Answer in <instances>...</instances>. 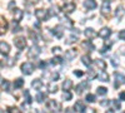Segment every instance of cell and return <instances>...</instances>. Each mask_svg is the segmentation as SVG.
I'll return each mask as SVG.
<instances>
[{
  "instance_id": "cell-1",
  "label": "cell",
  "mask_w": 125,
  "mask_h": 113,
  "mask_svg": "<svg viewBox=\"0 0 125 113\" xmlns=\"http://www.w3.org/2000/svg\"><path fill=\"white\" fill-rule=\"evenodd\" d=\"M21 72H23L25 75H30L34 72V64L33 63H29V62H25V63L21 64Z\"/></svg>"
},
{
  "instance_id": "cell-2",
  "label": "cell",
  "mask_w": 125,
  "mask_h": 113,
  "mask_svg": "<svg viewBox=\"0 0 125 113\" xmlns=\"http://www.w3.org/2000/svg\"><path fill=\"white\" fill-rule=\"evenodd\" d=\"M40 54V48L38 45H34V47H31L29 49V52H28V58L29 59H36Z\"/></svg>"
},
{
  "instance_id": "cell-3",
  "label": "cell",
  "mask_w": 125,
  "mask_h": 113,
  "mask_svg": "<svg viewBox=\"0 0 125 113\" xmlns=\"http://www.w3.org/2000/svg\"><path fill=\"white\" fill-rule=\"evenodd\" d=\"M14 44H15V47H16L19 50H23V49L26 47V40H25L24 37H16V38L14 39Z\"/></svg>"
},
{
  "instance_id": "cell-4",
  "label": "cell",
  "mask_w": 125,
  "mask_h": 113,
  "mask_svg": "<svg viewBox=\"0 0 125 113\" xmlns=\"http://www.w3.org/2000/svg\"><path fill=\"white\" fill-rule=\"evenodd\" d=\"M35 16H36V19H39V20H40V22L48 20V18H49L48 13L45 12L44 9H36V10H35Z\"/></svg>"
},
{
  "instance_id": "cell-5",
  "label": "cell",
  "mask_w": 125,
  "mask_h": 113,
  "mask_svg": "<svg viewBox=\"0 0 125 113\" xmlns=\"http://www.w3.org/2000/svg\"><path fill=\"white\" fill-rule=\"evenodd\" d=\"M114 77H115V82H114V87H115V89H118L121 84L125 83V77L120 73H115L114 74Z\"/></svg>"
},
{
  "instance_id": "cell-6",
  "label": "cell",
  "mask_w": 125,
  "mask_h": 113,
  "mask_svg": "<svg viewBox=\"0 0 125 113\" xmlns=\"http://www.w3.org/2000/svg\"><path fill=\"white\" fill-rule=\"evenodd\" d=\"M46 107H48V109L53 111V112H58V111H59V108H60V104L58 103V102H56L55 99H50V100H48Z\"/></svg>"
},
{
  "instance_id": "cell-7",
  "label": "cell",
  "mask_w": 125,
  "mask_h": 113,
  "mask_svg": "<svg viewBox=\"0 0 125 113\" xmlns=\"http://www.w3.org/2000/svg\"><path fill=\"white\" fill-rule=\"evenodd\" d=\"M6 30H8V22L3 15H0V35H4Z\"/></svg>"
},
{
  "instance_id": "cell-8",
  "label": "cell",
  "mask_w": 125,
  "mask_h": 113,
  "mask_svg": "<svg viewBox=\"0 0 125 113\" xmlns=\"http://www.w3.org/2000/svg\"><path fill=\"white\" fill-rule=\"evenodd\" d=\"M0 53L3 55H8L10 53V45L5 42H0Z\"/></svg>"
},
{
  "instance_id": "cell-9",
  "label": "cell",
  "mask_w": 125,
  "mask_h": 113,
  "mask_svg": "<svg viewBox=\"0 0 125 113\" xmlns=\"http://www.w3.org/2000/svg\"><path fill=\"white\" fill-rule=\"evenodd\" d=\"M110 1L109 0H106V1H104L103 5H101V14L103 15H109L110 14Z\"/></svg>"
},
{
  "instance_id": "cell-10",
  "label": "cell",
  "mask_w": 125,
  "mask_h": 113,
  "mask_svg": "<svg viewBox=\"0 0 125 113\" xmlns=\"http://www.w3.org/2000/svg\"><path fill=\"white\" fill-rule=\"evenodd\" d=\"M51 32H53V34H54L58 39H61V38H62V34H64V29H62L61 25H56L53 30H51Z\"/></svg>"
},
{
  "instance_id": "cell-11",
  "label": "cell",
  "mask_w": 125,
  "mask_h": 113,
  "mask_svg": "<svg viewBox=\"0 0 125 113\" xmlns=\"http://www.w3.org/2000/svg\"><path fill=\"white\" fill-rule=\"evenodd\" d=\"M110 34H111V30L109 29V28H103V29H100V32H99V37L100 38H103V39H108L109 37H110Z\"/></svg>"
},
{
  "instance_id": "cell-12",
  "label": "cell",
  "mask_w": 125,
  "mask_h": 113,
  "mask_svg": "<svg viewBox=\"0 0 125 113\" xmlns=\"http://www.w3.org/2000/svg\"><path fill=\"white\" fill-rule=\"evenodd\" d=\"M75 4L74 3H68V4H65L64 6H62V10H64V13H66V14H70V13H73L75 10Z\"/></svg>"
},
{
  "instance_id": "cell-13",
  "label": "cell",
  "mask_w": 125,
  "mask_h": 113,
  "mask_svg": "<svg viewBox=\"0 0 125 113\" xmlns=\"http://www.w3.org/2000/svg\"><path fill=\"white\" fill-rule=\"evenodd\" d=\"M86 87H89V83H86V82H81L80 84H78V86L75 87L76 94H81V93H83V90H84Z\"/></svg>"
},
{
  "instance_id": "cell-14",
  "label": "cell",
  "mask_w": 125,
  "mask_h": 113,
  "mask_svg": "<svg viewBox=\"0 0 125 113\" xmlns=\"http://www.w3.org/2000/svg\"><path fill=\"white\" fill-rule=\"evenodd\" d=\"M23 15H24V12L21 9H15L14 10V20H15V22L19 23L20 20L23 19Z\"/></svg>"
},
{
  "instance_id": "cell-15",
  "label": "cell",
  "mask_w": 125,
  "mask_h": 113,
  "mask_svg": "<svg viewBox=\"0 0 125 113\" xmlns=\"http://www.w3.org/2000/svg\"><path fill=\"white\" fill-rule=\"evenodd\" d=\"M74 109L79 113H83V111L85 109V104H84V102L83 100H78L75 102V104H74Z\"/></svg>"
},
{
  "instance_id": "cell-16",
  "label": "cell",
  "mask_w": 125,
  "mask_h": 113,
  "mask_svg": "<svg viewBox=\"0 0 125 113\" xmlns=\"http://www.w3.org/2000/svg\"><path fill=\"white\" fill-rule=\"evenodd\" d=\"M84 6H85L88 10H93V9H95L98 5H96V1H95V0H85Z\"/></svg>"
},
{
  "instance_id": "cell-17",
  "label": "cell",
  "mask_w": 125,
  "mask_h": 113,
  "mask_svg": "<svg viewBox=\"0 0 125 113\" xmlns=\"http://www.w3.org/2000/svg\"><path fill=\"white\" fill-rule=\"evenodd\" d=\"M84 34H85V37L90 40V39H93V38H95L98 34L94 32V29H91V28H86L85 29V32H84Z\"/></svg>"
},
{
  "instance_id": "cell-18",
  "label": "cell",
  "mask_w": 125,
  "mask_h": 113,
  "mask_svg": "<svg viewBox=\"0 0 125 113\" xmlns=\"http://www.w3.org/2000/svg\"><path fill=\"white\" fill-rule=\"evenodd\" d=\"M75 57H76V50H74V49H69L65 52V58L68 60H73Z\"/></svg>"
},
{
  "instance_id": "cell-19",
  "label": "cell",
  "mask_w": 125,
  "mask_h": 113,
  "mask_svg": "<svg viewBox=\"0 0 125 113\" xmlns=\"http://www.w3.org/2000/svg\"><path fill=\"white\" fill-rule=\"evenodd\" d=\"M61 20V23L65 25V28H69V29H73V25H74V23H73V20H70L69 18H66V16H64L62 19H60Z\"/></svg>"
},
{
  "instance_id": "cell-20",
  "label": "cell",
  "mask_w": 125,
  "mask_h": 113,
  "mask_svg": "<svg viewBox=\"0 0 125 113\" xmlns=\"http://www.w3.org/2000/svg\"><path fill=\"white\" fill-rule=\"evenodd\" d=\"M31 87H33L34 89H36V90H39L41 87H43V80H41V79L33 80V82H31Z\"/></svg>"
},
{
  "instance_id": "cell-21",
  "label": "cell",
  "mask_w": 125,
  "mask_h": 113,
  "mask_svg": "<svg viewBox=\"0 0 125 113\" xmlns=\"http://www.w3.org/2000/svg\"><path fill=\"white\" fill-rule=\"evenodd\" d=\"M95 64L99 69L104 70V69H106V63H105V60H103V59H96L95 60Z\"/></svg>"
},
{
  "instance_id": "cell-22",
  "label": "cell",
  "mask_w": 125,
  "mask_h": 113,
  "mask_svg": "<svg viewBox=\"0 0 125 113\" xmlns=\"http://www.w3.org/2000/svg\"><path fill=\"white\" fill-rule=\"evenodd\" d=\"M71 86H73V82L70 79H65V82L62 83V89H64V92H69Z\"/></svg>"
},
{
  "instance_id": "cell-23",
  "label": "cell",
  "mask_w": 125,
  "mask_h": 113,
  "mask_svg": "<svg viewBox=\"0 0 125 113\" xmlns=\"http://www.w3.org/2000/svg\"><path fill=\"white\" fill-rule=\"evenodd\" d=\"M98 78H99V80H101V82H108V80H109V75H108V73H106L105 70H101L100 74L98 75Z\"/></svg>"
},
{
  "instance_id": "cell-24",
  "label": "cell",
  "mask_w": 125,
  "mask_h": 113,
  "mask_svg": "<svg viewBox=\"0 0 125 113\" xmlns=\"http://www.w3.org/2000/svg\"><path fill=\"white\" fill-rule=\"evenodd\" d=\"M48 13H49V14H48L49 16H54V15H58V14H59V8H58L56 5H55V6H51V8L48 10Z\"/></svg>"
},
{
  "instance_id": "cell-25",
  "label": "cell",
  "mask_w": 125,
  "mask_h": 113,
  "mask_svg": "<svg viewBox=\"0 0 125 113\" xmlns=\"http://www.w3.org/2000/svg\"><path fill=\"white\" fill-rule=\"evenodd\" d=\"M81 62H83V64H85L86 67H90L91 63H93V60L90 59L89 55H83V57H81Z\"/></svg>"
},
{
  "instance_id": "cell-26",
  "label": "cell",
  "mask_w": 125,
  "mask_h": 113,
  "mask_svg": "<svg viewBox=\"0 0 125 113\" xmlns=\"http://www.w3.org/2000/svg\"><path fill=\"white\" fill-rule=\"evenodd\" d=\"M56 90H58V87L54 82H51V83L48 84V92L49 93H56Z\"/></svg>"
},
{
  "instance_id": "cell-27",
  "label": "cell",
  "mask_w": 125,
  "mask_h": 113,
  "mask_svg": "<svg viewBox=\"0 0 125 113\" xmlns=\"http://www.w3.org/2000/svg\"><path fill=\"white\" fill-rule=\"evenodd\" d=\"M124 14H125V9H124V8H123V6L120 5V6H119V8L116 9V12H115V15H116V18H118V19H121Z\"/></svg>"
},
{
  "instance_id": "cell-28",
  "label": "cell",
  "mask_w": 125,
  "mask_h": 113,
  "mask_svg": "<svg viewBox=\"0 0 125 113\" xmlns=\"http://www.w3.org/2000/svg\"><path fill=\"white\" fill-rule=\"evenodd\" d=\"M23 86H24V79H21V78H18V79H15V82H14V87H15V89L21 88Z\"/></svg>"
},
{
  "instance_id": "cell-29",
  "label": "cell",
  "mask_w": 125,
  "mask_h": 113,
  "mask_svg": "<svg viewBox=\"0 0 125 113\" xmlns=\"http://www.w3.org/2000/svg\"><path fill=\"white\" fill-rule=\"evenodd\" d=\"M81 45L84 47V48H86L88 50H94V49H95V47H94V45L90 43V40H85V42H83Z\"/></svg>"
},
{
  "instance_id": "cell-30",
  "label": "cell",
  "mask_w": 125,
  "mask_h": 113,
  "mask_svg": "<svg viewBox=\"0 0 125 113\" xmlns=\"http://www.w3.org/2000/svg\"><path fill=\"white\" fill-rule=\"evenodd\" d=\"M111 45H113V42H111V40H106L105 44H104V49H103V50H100V52H101V53H106L108 50L110 49V47H111Z\"/></svg>"
},
{
  "instance_id": "cell-31",
  "label": "cell",
  "mask_w": 125,
  "mask_h": 113,
  "mask_svg": "<svg viewBox=\"0 0 125 113\" xmlns=\"http://www.w3.org/2000/svg\"><path fill=\"white\" fill-rule=\"evenodd\" d=\"M96 93H98L99 96H105V94L108 93V89L104 88V87H99L98 90H96Z\"/></svg>"
},
{
  "instance_id": "cell-32",
  "label": "cell",
  "mask_w": 125,
  "mask_h": 113,
  "mask_svg": "<svg viewBox=\"0 0 125 113\" xmlns=\"http://www.w3.org/2000/svg\"><path fill=\"white\" fill-rule=\"evenodd\" d=\"M11 30H13V33H18L21 30V28L18 25V22H15V20H13V29Z\"/></svg>"
},
{
  "instance_id": "cell-33",
  "label": "cell",
  "mask_w": 125,
  "mask_h": 113,
  "mask_svg": "<svg viewBox=\"0 0 125 113\" xmlns=\"http://www.w3.org/2000/svg\"><path fill=\"white\" fill-rule=\"evenodd\" d=\"M61 62H62V59L60 57H55V58H53V59L50 60V63L53 64V65H56V64H60Z\"/></svg>"
},
{
  "instance_id": "cell-34",
  "label": "cell",
  "mask_w": 125,
  "mask_h": 113,
  "mask_svg": "<svg viewBox=\"0 0 125 113\" xmlns=\"http://www.w3.org/2000/svg\"><path fill=\"white\" fill-rule=\"evenodd\" d=\"M44 99H46V96H45L44 93H38V94H36V100L39 102V103H43Z\"/></svg>"
},
{
  "instance_id": "cell-35",
  "label": "cell",
  "mask_w": 125,
  "mask_h": 113,
  "mask_svg": "<svg viewBox=\"0 0 125 113\" xmlns=\"http://www.w3.org/2000/svg\"><path fill=\"white\" fill-rule=\"evenodd\" d=\"M111 104H113V108H114V109H120V107H121V106H120V102H119L118 99H114V100L111 102Z\"/></svg>"
},
{
  "instance_id": "cell-36",
  "label": "cell",
  "mask_w": 125,
  "mask_h": 113,
  "mask_svg": "<svg viewBox=\"0 0 125 113\" xmlns=\"http://www.w3.org/2000/svg\"><path fill=\"white\" fill-rule=\"evenodd\" d=\"M9 86H10V83H9L8 80H3V83H1V89L9 92Z\"/></svg>"
},
{
  "instance_id": "cell-37",
  "label": "cell",
  "mask_w": 125,
  "mask_h": 113,
  "mask_svg": "<svg viewBox=\"0 0 125 113\" xmlns=\"http://www.w3.org/2000/svg\"><path fill=\"white\" fill-rule=\"evenodd\" d=\"M15 62H16L15 58H8V59H6V64H8L9 67H11V65L15 64Z\"/></svg>"
},
{
  "instance_id": "cell-38",
  "label": "cell",
  "mask_w": 125,
  "mask_h": 113,
  "mask_svg": "<svg viewBox=\"0 0 125 113\" xmlns=\"http://www.w3.org/2000/svg\"><path fill=\"white\" fill-rule=\"evenodd\" d=\"M95 96H94V94H88L86 96V100L89 102V103H93V102H95Z\"/></svg>"
},
{
  "instance_id": "cell-39",
  "label": "cell",
  "mask_w": 125,
  "mask_h": 113,
  "mask_svg": "<svg viewBox=\"0 0 125 113\" xmlns=\"http://www.w3.org/2000/svg\"><path fill=\"white\" fill-rule=\"evenodd\" d=\"M62 98H64L65 100H70V99L73 98V96H71L70 92H64V96H62Z\"/></svg>"
},
{
  "instance_id": "cell-40",
  "label": "cell",
  "mask_w": 125,
  "mask_h": 113,
  "mask_svg": "<svg viewBox=\"0 0 125 113\" xmlns=\"http://www.w3.org/2000/svg\"><path fill=\"white\" fill-rule=\"evenodd\" d=\"M76 39H78V37L75 35H71L70 38H69V40H66V44H70V43H74V42H76Z\"/></svg>"
},
{
  "instance_id": "cell-41",
  "label": "cell",
  "mask_w": 125,
  "mask_h": 113,
  "mask_svg": "<svg viewBox=\"0 0 125 113\" xmlns=\"http://www.w3.org/2000/svg\"><path fill=\"white\" fill-rule=\"evenodd\" d=\"M9 113H21L20 109H18L16 107H10L9 108Z\"/></svg>"
},
{
  "instance_id": "cell-42",
  "label": "cell",
  "mask_w": 125,
  "mask_h": 113,
  "mask_svg": "<svg viewBox=\"0 0 125 113\" xmlns=\"http://www.w3.org/2000/svg\"><path fill=\"white\" fill-rule=\"evenodd\" d=\"M111 64H113L114 67H118V65H119V60H118V58L113 57V58H111Z\"/></svg>"
},
{
  "instance_id": "cell-43",
  "label": "cell",
  "mask_w": 125,
  "mask_h": 113,
  "mask_svg": "<svg viewBox=\"0 0 125 113\" xmlns=\"http://www.w3.org/2000/svg\"><path fill=\"white\" fill-rule=\"evenodd\" d=\"M25 97H26V102H28V103H31V100H33V99H31V97H30V93H29V90H25Z\"/></svg>"
},
{
  "instance_id": "cell-44",
  "label": "cell",
  "mask_w": 125,
  "mask_h": 113,
  "mask_svg": "<svg viewBox=\"0 0 125 113\" xmlns=\"http://www.w3.org/2000/svg\"><path fill=\"white\" fill-rule=\"evenodd\" d=\"M59 79V73H53L51 74V80L53 82H56Z\"/></svg>"
},
{
  "instance_id": "cell-45",
  "label": "cell",
  "mask_w": 125,
  "mask_h": 113,
  "mask_svg": "<svg viewBox=\"0 0 125 113\" xmlns=\"http://www.w3.org/2000/svg\"><path fill=\"white\" fill-rule=\"evenodd\" d=\"M100 104H101V107H108V106L110 104V102H109L108 99H105V100H101Z\"/></svg>"
},
{
  "instance_id": "cell-46",
  "label": "cell",
  "mask_w": 125,
  "mask_h": 113,
  "mask_svg": "<svg viewBox=\"0 0 125 113\" xmlns=\"http://www.w3.org/2000/svg\"><path fill=\"white\" fill-rule=\"evenodd\" d=\"M83 113H95V109H93V108H85L84 111H83Z\"/></svg>"
},
{
  "instance_id": "cell-47",
  "label": "cell",
  "mask_w": 125,
  "mask_h": 113,
  "mask_svg": "<svg viewBox=\"0 0 125 113\" xmlns=\"http://www.w3.org/2000/svg\"><path fill=\"white\" fill-rule=\"evenodd\" d=\"M119 39L125 40V30H121V32L119 33Z\"/></svg>"
},
{
  "instance_id": "cell-48",
  "label": "cell",
  "mask_w": 125,
  "mask_h": 113,
  "mask_svg": "<svg viewBox=\"0 0 125 113\" xmlns=\"http://www.w3.org/2000/svg\"><path fill=\"white\" fill-rule=\"evenodd\" d=\"M74 74H75L76 77H83L84 72H81V70H75V72H74Z\"/></svg>"
},
{
  "instance_id": "cell-49",
  "label": "cell",
  "mask_w": 125,
  "mask_h": 113,
  "mask_svg": "<svg viewBox=\"0 0 125 113\" xmlns=\"http://www.w3.org/2000/svg\"><path fill=\"white\" fill-rule=\"evenodd\" d=\"M60 52H61V50H60V48H59V47H55V48H53V53H54V54H59Z\"/></svg>"
},
{
  "instance_id": "cell-50",
  "label": "cell",
  "mask_w": 125,
  "mask_h": 113,
  "mask_svg": "<svg viewBox=\"0 0 125 113\" xmlns=\"http://www.w3.org/2000/svg\"><path fill=\"white\" fill-rule=\"evenodd\" d=\"M88 73H89V78H90V79L95 78V73H94L93 70H90V69H89V72H88Z\"/></svg>"
},
{
  "instance_id": "cell-51",
  "label": "cell",
  "mask_w": 125,
  "mask_h": 113,
  "mask_svg": "<svg viewBox=\"0 0 125 113\" xmlns=\"http://www.w3.org/2000/svg\"><path fill=\"white\" fill-rule=\"evenodd\" d=\"M119 97H120L121 100H125V92H121V93L119 94Z\"/></svg>"
},
{
  "instance_id": "cell-52",
  "label": "cell",
  "mask_w": 125,
  "mask_h": 113,
  "mask_svg": "<svg viewBox=\"0 0 125 113\" xmlns=\"http://www.w3.org/2000/svg\"><path fill=\"white\" fill-rule=\"evenodd\" d=\"M39 67H40V68H45V67H46V63H45V62H40Z\"/></svg>"
},
{
  "instance_id": "cell-53",
  "label": "cell",
  "mask_w": 125,
  "mask_h": 113,
  "mask_svg": "<svg viewBox=\"0 0 125 113\" xmlns=\"http://www.w3.org/2000/svg\"><path fill=\"white\" fill-rule=\"evenodd\" d=\"M13 6H15V1H11V3L9 4V6H8V8H9L10 10H11V8H13Z\"/></svg>"
},
{
  "instance_id": "cell-54",
  "label": "cell",
  "mask_w": 125,
  "mask_h": 113,
  "mask_svg": "<svg viewBox=\"0 0 125 113\" xmlns=\"http://www.w3.org/2000/svg\"><path fill=\"white\" fill-rule=\"evenodd\" d=\"M120 53H121L123 55H125V47H121V48H120Z\"/></svg>"
},
{
  "instance_id": "cell-55",
  "label": "cell",
  "mask_w": 125,
  "mask_h": 113,
  "mask_svg": "<svg viewBox=\"0 0 125 113\" xmlns=\"http://www.w3.org/2000/svg\"><path fill=\"white\" fill-rule=\"evenodd\" d=\"M64 113H73V111H71L70 108H66V109L64 111Z\"/></svg>"
},
{
  "instance_id": "cell-56",
  "label": "cell",
  "mask_w": 125,
  "mask_h": 113,
  "mask_svg": "<svg viewBox=\"0 0 125 113\" xmlns=\"http://www.w3.org/2000/svg\"><path fill=\"white\" fill-rule=\"evenodd\" d=\"M105 113H115V112H114V111H113V109H109V111H106V112H105Z\"/></svg>"
},
{
  "instance_id": "cell-57",
  "label": "cell",
  "mask_w": 125,
  "mask_h": 113,
  "mask_svg": "<svg viewBox=\"0 0 125 113\" xmlns=\"http://www.w3.org/2000/svg\"><path fill=\"white\" fill-rule=\"evenodd\" d=\"M39 113H45L44 111H39Z\"/></svg>"
},
{
  "instance_id": "cell-58",
  "label": "cell",
  "mask_w": 125,
  "mask_h": 113,
  "mask_svg": "<svg viewBox=\"0 0 125 113\" xmlns=\"http://www.w3.org/2000/svg\"><path fill=\"white\" fill-rule=\"evenodd\" d=\"M123 113H125V112H123Z\"/></svg>"
}]
</instances>
